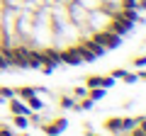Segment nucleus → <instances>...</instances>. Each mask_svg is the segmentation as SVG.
I'll use <instances>...</instances> for the list:
<instances>
[{"label": "nucleus", "mask_w": 146, "mask_h": 136, "mask_svg": "<svg viewBox=\"0 0 146 136\" xmlns=\"http://www.w3.org/2000/svg\"><path fill=\"white\" fill-rule=\"evenodd\" d=\"M10 112L12 114H29V110L22 100H10Z\"/></svg>", "instance_id": "nucleus-1"}, {"label": "nucleus", "mask_w": 146, "mask_h": 136, "mask_svg": "<svg viewBox=\"0 0 146 136\" xmlns=\"http://www.w3.org/2000/svg\"><path fill=\"white\" fill-rule=\"evenodd\" d=\"M0 136H12V131H7V129H0Z\"/></svg>", "instance_id": "nucleus-4"}, {"label": "nucleus", "mask_w": 146, "mask_h": 136, "mask_svg": "<svg viewBox=\"0 0 146 136\" xmlns=\"http://www.w3.org/2000/svg\"><path fill=\"white\" fill-rule=\"evenodd\" d=\"M15 126H20V129H22V126H27V119H25L22 114H17V119H15Z\"/></svg>", "instance_id": "nucleus-3"}, {"label": "nucleus", "mask_w": 146, "mask_h": 136, "mask_svg": "<svg viewBox=\"0 0 146 136\" xmlns=\"http://www.w3.org/2000/svg\"><path fill=\"white\" fill-rule=\"evenodd\" d=\"M144 78H146V75H144Z\"/></svg>", "instance_id": "nucleus-5"}, {"label": "nucleus", "mask_w": 146, "mask_h": 136, "mask_svg": "<svg viewBox=\"0 0 146 136\" xmlns=\"http://www.w3.org/2000/svg\"><path fill=\"white\" fill-rule=\"evenodd\" d=\"M29 100V107H34V110H42V100H36L34 95H32V97H27Z\"/></svg>", "instance_id": "nucleus-2"}]
</instances>
